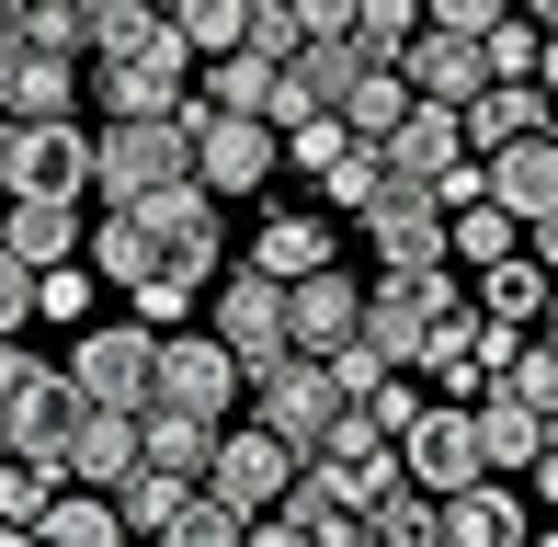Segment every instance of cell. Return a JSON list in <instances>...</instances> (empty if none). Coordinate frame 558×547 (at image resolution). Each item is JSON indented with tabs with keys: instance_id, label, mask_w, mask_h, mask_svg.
I'll return each instance as SVG.
<instances>
[{
	"instance_id": "cell-1",
	"label": "cell",
	"mask_w": 558,
	"mask_h": 547,
	"mask_svg": "<svg viewBox=\"0 0 558 547\" xmlns=\"http://www.w3.org/2000/svg\"><path fill=\"white\" fill-rule=\"evenodd\" d=\"M81 69H92L81 104H104V114H171V104L194 92V46L171 35V12L137 23L125 46H104V58H81Z\"/></svg>"
},
{
	"instance_id": "cell-2",
	"label": "cell",
	"mask_w": 558,
	"mask_h": 547,
	"mask_svg": "<svg viewBox=\"0 0 558 547\" xmlns=\"http://www.w3.org/2000/svg\"><path fill=\"white\" fill-rule=\"evenodd\" d=\"M183 171H194L183 104L171 114H104V126H92V194H104V206H137L148 183H183Z\"/></svg>"
},
{
	"instance_id": "cell-3",
	"label": "cell",
	"mask_w": 558,
	"mask_h": 547,
	"mask_svg": "<svg viewBox=\"0 0 558 547\" xmlns=\"http://www.w3.org/2000/svg\"><path fill=\"white\" fill-rule=\"evenodd\" d=\"M240 388H251V365L228 354L217 331H194V319H171V331H160V354H148V400L228 422V411H240ZM148 400H137V411H148Z\"/></svg>"
},
{
	"instance_id": "cell-4",
	"label": "cell",
	"mask_w": 558,
	"mask_h": 547,
	"mask_svg": "<svg viewBox=\"0 0 558 547\" xmlns=\"http://www.w3.org/2000/svg\"><path fill=\"white\" fill-rule=\"evenodd\" d=\"M183 126H194V183L206 194H263L274 171H286V148H274L263 114H228L206 92H183Z\"/></svg>"
},
{
	"instance_id": "cell-5",
	"label": "cell",
	"mask_w": 558,
	"mask_h": 547,
	"mask_svg": "<svg viewBox=\"0 0 558 547\" xmlns=\"http://www.w3.org/2000/svg\"><path fill=\"white\" fill-rule=\"evenodd\" d=\"M240 400L263 411L286 445H319V434H331V411L353 400V388L331 377V354H296V342H286V354H263V365H251V388H240Z\"/></svg>"
},
{
	"instance_id": "cell-6",
	"label": "cell",
	"mask_w": 558,
	"mask_h": 547,
	"mask_svg": "<svg viewBox=\"0 0 558 547\" xmlns=\"http://www.w3.org/2000/svg\"><path fill=\"white\" fill-rule=\"evenodd\" d=\"M148 354H160V331L125 308V319H81V342H69L58 365L81 377L92 411H137V400H148Z\"/></svg>"
},
{
	"instance_id": "cell-7",
	"label": "cell",
	"mask_w": 558,
	"mask_h": 547,
	"mask_svg": "<svg viewBox=\"0 0 558 547\" xmlns=\"http://www.w3.org/2000/svg\"><path fill=\"white\" fill-rule=\"evenodd\" d=\"M0 194H92V126L81 114H23V126H0Z\"/></svg>"
},
{
	"instance_id": "cell-8",
	"label": "cell",
	"mask_w": 558,
	"mask_h": 547,
	"mask_svg": "<svg viewBox=\"0 0 558 547\" xmlns=\"http://www.w3.org/2000/svg\"><path fill=\"white\" fill-rule=\"evenodd\" d=\"M296 457H308V445H286L263 411H251V422H217V445H206V490H217L228 513H263L274 490L296 479Z\"/></svg>"
},
{
	"instance_id": "cell-9",
	"label": "cell",
	"mask_w": 558,
	"mask_h": 547,
	"mask_svg": "<svg viewBox=\"0 0 558 547\" xmlns=\"http://www.w3.org/2000/svg\"><path fill=\"white\" fill-rule=\"evenodd\" d=\"M81 377H69V365H23V388H12V400H0V445H12V457H46V467H58L69 457V434H81ZM58 479H69V467H58Z\"/></svg>"
},
{
	"instance_id": "cell-10",
	"label": "cell",
	"mask_w": 558,
	"mask_h": 547,
	"mask_svg": "<svg viewBox=\"0 0 558 547\" xmlns=\"http://www.w3.org/2000/svg\"><path fill=\"white\" fill-rule=\"evenodd\" d=\"M137 229L160 240V274H194V285H217V194L194 183H148L137 194Z\"/></svg>"
},
{
	"instance_id": "cell-11",
	"label": "cell",
	"mask_w": 558,
	"mask_h": 547,
	"mask_svg": "<svg viewBox=\"0 0 558 547\" xmlns=\"http://www.w3.org/2000/svg\"><path fill=\"white\" fill-rule=\"evenodd\" d=\"M353 229H365L376 263H445V206H434V183H411V171H388V183L353 206Z\"/></svg>"
},
{
	"instance_id": "cell-12",
	"label": "cell",
	"mask_w": 558,
	"mask_h": 547,
	"mask_svg": "<svg viewBox=\"0 0 558 547\" xmlns=\"http://www.w3.org/2000/svg\"><path fill=\"white\" fill-rule=\"evenodd\" d=\"M478 467H490V457H478V411L468 400H422V422L399 434V479H422L445 502V490H468Z\"/></svg>"
},
{
	"instance_id": "cell-13",
	"label": "cell",
	"mask_w": 558,
	"mask_h": 547,
	"mask_svg": "<svg viewBox=\"0 0 558 547\" xmlns=\"http://www.w3.org/2000/svg\"><path fill=\"white\" fill-rule=\"evenodd\" d=\"M353 331H365V274H342V252L319 274H286V342L296 354H331Z\"/></svg>"
},
{
	"instance_id": "cell-14",
	"label": "cell",
	"mask_w": 558,
	"mask_h": 547,
	"mask_svg": "<svg viewBox=\"0 0 558 547\" xmlns=\"http://www.w3.org/2000/svg\"><path fill=\"white\" fill-rule=\"evenodd\" d=\"M206 331L228 342L240 365H263V354H286V274H263V263H240V274H217V319Z\"/></svg>"
},
{
	"instance_id": "cell-15",
	"label": "cell",
	"mask_w": 558,
	"mask_h": 547,
	"mask_svg": "<svg viewBox=\"0 0 558 547\" xmlns=\"http://www.w3.org/2000/svg\"><path fill=\"white\" fill-rule=\"evenodd\" d=\"M308 467H319V479H342V490H353V513H365L376 490L399 479V434H376V422L342 400V411H331V434L308 445Z\"/></svg>"
},
{
	"instance_id": "cell-16",
	"label": "cell",
	"mask_w": 558,
	"mask_h": 547,
	"mask_svg": "<svg viewBox=\"0 0 558 547\" xmlns=\"http://www.w3.org/2000/svg\"><path fill=\"white\" fill-rule=\"evenodd\" d=\"M23 114H81V58L69 46H0V126Z\"/></svg>"
},
{
	"instance_id": "cell-17",
	"label": "cell",
	"mask_w": 558,
	"mask_h": 547,
	"mask_svg": "<svg viewBox=\"0 0 558 547\" xmlns=\"http://www.w3.org/2000/svg\"><path fill=\"white\" fill-rule=\"evenodd\" d=\"M445 547H513V536H536V513H524V490L501 479V467H478L468 490H445Z\"/></svg>"
},
{
	"instance_id": "cell-18",
	"label": "cell",
	"mask_w": 558,
	"mask_h": 547,
	"mask_svg": "<svg viewBox=\"0 0 558 547\" xmlns=\"http://www.w3.org/2000/svg\"><path fill=\"white\" fill-rule=\"evenodd\" d=\"M399 81H411L422 104H468V92L490 81V58H478V35H445V23H422V35L399 46Z\"/></svg>"
},
{
	"instance_id": "cell-19",
	"label": "cell",
	"mask_w": 558,
	"mask_h": 547,
	"mask_svg": "<svg viewBox=\"0 0 558 547\" xmlns=\"http://www.w3.org/2000/svg\"><path fill=\"white\" fill-rule=\"evenodd\" d=\"M376 148H388V171H411V183H445V171L468 160V126H456V104H422L411 92V114H399Z\"/></svg>"
},
{
	"instance_id": "cell-20",
	"label": "cell",
	"mask_w": 558,
	"mask_h": 547,
	"mask_svg": "<svg viewBox=\"0 0 558 547\" xmlns=\"http://www.w3.org/2000/svg\"><path fill=\"white\" fill-rule=\"evenodd\" d=\"M468 308L478 319H513V331H536V308H547V263L524 252H490V263H468Z\"/></svg>"
},
{
	"instance_id": "cell-21",
	"label": "cell",
	"mask_w": 558,
	"mask_h": 547,
	"mask_svg": "<svg viewBox=\"0 0 558 547\" xmlns=\"http://www.w3.org/2000/svg\"><path fill=\"white\" fill-rule=\"evenodd\" d=\"M0 240L23 263H69L81 252V194H0Z\"/></svg>"
},
{
	"instance_id": "cell-22",
	"label": "cell",
	"mask_w": 558,
	"mask_h": 547,
	"mask_svg": "<svg viewBox=\"0 0 558 547\" xmlns=\"http://www.w3.org/2000/svg\"><path fill=\"white\" fill-rule=\"evenodd\" d=\"M23 536H46V547H114V536H125V513H114V490L58 479V490H46V513H35Z\"/></svg>"
},
{
	"instance_id": "cell-23",
	"label": "cell",
	"mask_w": 558,
	"mask_h": 547,
	"mask_svg": "<svg viewBox=\"0 0 558 547\" xmlns=\"http://www.w3.org/2000/svg\"><path fill=\"white\" fill-rule=\"evenodd\" d=\"M81 263L104 274L114 296H125V285H148V274H160V240L137 229V206H104V217H92V229H81Z\"/></svg>"
},
{
	"instance_id": "cell-24",
	"label": "cell",
	"mask_w": 558,
	"mask_h": 547,
	"mask_svg": "<svg viewBox=\"0 0 558 547\" xmlns=\"http://www.w3.org/2000/svg\"><path fill=\"white\" fill-rule=\"evenodd\" d=\"M206 445H217V422H206V411H171V400H148V411H137V457H148V467H171V479H206Z\"/></svg>"
},
{
	"instance_id": "cell-25",
	"label": "cell",
	"mask_w": 558,
	"mask_h": 547,
	"mask_svg": "<svg viewBox=\"0 0 558 547\" xmlns=\"http://www.w3.org/2000/svg\"><path fill=\"white\" fill-rule=\"evenodd\" d=\"M69 479H92V490H114L125 467H137V411H81V434H69Z\"/></svg>"
},
{
	"instance_id": "cell-26",
	"label": "cell",
	"mask_w": 558,
	"mask_h": 547,
	"mask_svg": "<svg viewBox=\"0 0 558 547\" xmlns=\"http://www.w3.org/2000/svg\"><path fill=\"white\" fill-rule=\"evenodd\" d=\"M468 411H478V457H490V467H501V479H513V467H536V445H547V422H536V411H524V400H513V388H478V400H468Z\"/></svg>"
},
{
	"instance_id": "cell-27",
	"label": "cell",
	"mask_w": 558,
	"mask_h": 547,
	"mask_svg": "<svg viewBox=\"0 0 558 547\" xmlns=\"http://www.w3.org/2000/svg\"><path fill=\"white\" fill-rule=\"evenodd\" d=\"M331 252H342L331 217H296V206H274L263 229H251V263H263V274H319Z\"/></svg>"
},
{
	"instance_id": "cell-28",
	"label": "cell",
	"mask_w": 558,
	"mask_h": 547,
	"mask_svg": "<svg viewBox=\"0 0 558 547\" xmlns=\"http://www.w3.org/2000/svg\"><path fill=\"white\" fill-rule=\"evenodd\" d=\"M456 126H468V148H501L524 126H547V104H536V81H478L468 104H456Z\"/></svg>"
},
{
	"instance_id": "cell-29",
	"label": "cell",
	"mask_w": 558,
	"mask_h": 547,
	"mask_svg": "<svg viewBox=\"0 0 558 547\" xmlns=\"http://www.w3.org/2000/svg\"><path fill=\"white\" fill-rule=\"evenodd\" d=\"M524 240V217L501 206V194H468V206H445V263L468 274V263H490V252H513Z\"/></svg>"
},
{
	"instance_id": "cell-30",
	"label": "cell",
	"mask_w": 558,
	"mask_h": 547,
	"mask_svg": "<svg viewBox=\"0 0 558 547\" xmlns=\"http://www.w3.org/2000/svg\"><path fill=\"white\" fill-rule=\"evenodd\" d=\"M331 114H342L353 137H388L399 114H411V81H399V58H365V69H353V92H342Z\"/></svg>"
},
{
	"instance_id": "cell-31",
	"label": "cell",
	"mask_w": 558,
	"mask_h": 547,
	"mask_svg": "<svg viewBox=\"0 0 558 547\" xmlns=\"http://www.w3.org/2000/svg\"><path fill=\"white\" fill-rule=\"evenodd\" d=\"M353 525H365V536H388V547H422V536L445 525V502H434L422 479H388V490H376L365 513H353Z\"/></svg>"
},
{
	"instance_id": "cell-32",
	"label": "cell",
	"mask_w": 558,
	"mask_h": 547,
	"mask_svg": "<svg viewBox=\"0 0 558 547\" xmlns=\"http://www.w3.org/2000/svg\"><path fill=\"white\" fill-rule=\"evenodd\" d=\"M160 536H171V547H240V536H251V513H228L217 490L194 479L183 502H171V525H160Z\"/></svg>"
},
{
	"instance_id": "cell-33",
	"label": "cell",
	"mask_w": 558,
	"mask_h": 547,
	"mask_svg": "<svg viewBox=\"0 0 558 547\" xmlns=\"http://www.w3.org/2000/svg\"><path fill=\"white\" fill-rule=\"evenodd\" d=\"M160 12H171V35H183L194 58H217V46L251 35V0H160Z\"/></svg>"
},
{
	"instance_id": "cell-34",
	"label": "cell",
	"mask_w": 558,
	"mask_h": 547,
	"mask_svg": "<svg viewBox=\"0 0 558 547\" xmlns=\"http://www.w3.org/2000/svg\"><path fill=\"white\" fill-rule=\"evenodd\" d=\"M92 296H104V274H92L81 252H69V263H35V319H69V331H81Z\"/></svg>"
},
{
	"instance_id": "cell-35",
	"label": "cell",
	"mask_w": 558,
	"mask_h": 547,
	"mask_svg": "<svg viewBox=\"0 0 558 547\" xmlns=\"http://www.w3.org/2000/svg\"><path fill=\"white\" fill-rule=\"evenodd\" d=\"M137 23H160V0H69V35H81V58H104V46H125Z\"/></svg>"
},
{
	"instance_id": "cell-36",
	"label": "cell",
	"mask_w": 558,
	"mask_h": 547,
	"mask_svg": "<svg viewBox=\"0 0 558 547\" xmlns=\"http://www.w3.org/2000/svg\"><path fill=\"white\" fill-rule=\"evenodd\" d=\"M274 148H286V171H308V183H319V171H331V160H342V148H353V126H342V114H331V104H319V114H296V126H286V137H274Z\"/></svg>"
},
{
	"instance_id": "cell-37",
	"label": "cell",
	"mask_w": 558,
	"mask_h": 547,
	"mask_svg": "<svg viewBox=\"0 0 558 547\" xmlns=\"http://www.w3.org/2000/svg\"><path fill=\"white\" fill-rule=\"evenodd\" d=\"M490 388H513V400H524V411H536V422H558V354H547V342H536V331H524V342H513V365H501V377H490Z\"/></svg>"
},
{
	"instance_id": "cell-38",
	"label": "cell",
	"mask_w": 558,
	"mask_h": 547,
	"mask_svg": "<svg viewBox=\"0 0 558 547\" xmlns=\"http://www.w3.org/2000/svg\"><path fill=\"white\" fill-rule=\"evenodd\" d=\"M46 490H58V467L0 445V525H35V513H46Z\"/></svg>"
},
{
	"instance_id": "cell-39",
	"label": "cell",
	"mask_w": 558,
	"mask_h": 547,
	"mask_svg": "<svg viewBox=\"0 0 558 547\" xmlns=\"http://www.w3.org/2000/svg\"><path fill=\"white\" fill-rule=\"evenodd\" d=\"M411 35H422V0H353V46L365 58H399Z\"/></svg>"
},
{
	"instance_id": "cell-40",
	"label": "cell",
	"mask_w": 558,
	"mask_h": 547,
	"mask_svg": "<svg viewBox=\"0 0 558 547\" xmlns=\"http://www.w3.org/2000/svg\"><path fill=\"white\" fill-rule=\"evenodd\" d=\"M194 296H206L194 274H148V285H125V308H137L148 331H171V319H194Z\"/></svg>"
},
{
	"instance_id": "cell-41",
	"label": "cell",
	"mask_w": 558,
	"mask_h": 547,
	"mask_svg": "<svg viewBox=\"0 0 558 547\" xmlns=\"http://www.w3.org/2000/svg\"><path fill=\"white\" fill-rule=\"evenodd\" d=\"M240 46H263V58H296V46H308L296 0H251V35H240Z\"/></svg>"
},
{
	"instance_id": "cell-42",
	"label": "cell",
	"mask_w": 558,
	"mask_h": 547,
	"mask_svg": "<svg viewBox=\"0 0 558 547\" xmlns=\"http://www.w3.org/2000/svg\"><path fill=\"white\" fill-rule=\"evenodd\" d=\"M23 319H35V263L0 240V331H23Z\"/></svg>"
},
{
	"instance_id": "cell-43",
	"label": "cell",
	"mask_w": 558,
	"mask_h": 547,
	"mask_svg": "<svg viewBox=\"0 0 558 547\" xmlns=\"http://www.w3.org/2000/svg\"><path fill=\"white\" fill-rule=\"evenodd\" d=\"M524 252H536V263L558 274V206H547V217H524Z\"/></svg>"
},
{
	"instance_id": "cell-44",
	"label": "cell",
	"mask_w": 558,
	"mask_h": 547,
	"mask_svg": "<svg viewBox=\"0 0 558 547\" xmlns=\"http://www.w3.org/2000/svg\"><path fill=\"white\" fill-rule=\"evenodd\" d=\"M35 12H46V0H0V46H23V35H35Z\"/></svg>"
},
{
	"instance_id": "cell-45",
	"label": "cell",
	"mask_w": 558,
	"mask_h": 547,
	"mask_svg": "<svg viewBox=\"0 0 558 547\" xmlns=\"http://www.w3.org/2000/svg\"><path fill=\"white\" fill-rule=\"evenodd\" d=\"M23 365H35V354H23V331H0V400L23 388Z\"/></svg>"
},
{
	"instance_id": "cell-46",
	"label": "cell",
	"mask_w": 558,
	"mask_h": 547,
	"mask_svg": "<svg viewBox=\"0 0 558 547\" xmlns=\"http://www.w3.org/2000/svg\"><path fill=\"white\" fill-rule=\"evenodd\" d=\"M536 342H547V354H558V274H547V308H536Z\"/></svg>"
},
{
	"instance_id": "cell-47",
	"label": "cell",
	"mask_w": 558,
	"mask_h": 547,
	"mask_svg": "<svg viewBox=\"0 0 558 547\" xmlns=\"http://www.w3.org/2000/svg\"><path fill=\"white\" fill-rule=\"evenodd\" d=\"M513 12H536V23H547V35H558V0H513Z\"/></svg>"
}]
</instances>
